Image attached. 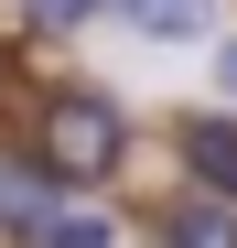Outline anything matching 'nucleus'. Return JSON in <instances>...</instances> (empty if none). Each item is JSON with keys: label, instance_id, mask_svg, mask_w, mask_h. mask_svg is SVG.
Here are the masks:
<instances>
[{"label": "nucleus", "instance_id": "6e6552de", "mask_svg": "<svg viewBox=\"0 0 237 248\" xmlns=\"http://www.w3.org/2000/svg\"><path fill=\"white\" fill-rule=\"evenodd\" d=\"M226 87H237V44H226Z\"/></svg>", "mask_w": 237, "mask_h": 248}, {"label": "nucleus", "instance_id": "39448f33", "mask_svg": "<svg viewBox=\"0 0 237 248\" xmlns=\"http://www.w3.org/2000/svg\"><path fill=\"white\" fill-rule=\"evenodd\" d=\"M32 248H118V227L97 216V205H54V216L32 227Z\"/></svg>", "mask_w": 237, "mask_h": 248}, {"label": "nucleus", "instance_id": "7ed1b4c3", "mask_svg": "<svg viewBox=\"0 0 237 248\" xmlns=\"http://www.w3.org/2000/svg\"><path fill=\"white\" fill-rule=\"evenodd\" d=\"M162 248H237V205H226V194H194V205H173Z\"/></svg>", "mask_w": 237, "mask_h": 248}, {"label": "nucleus", "instance_id": "f257e3e1", "mask_svg": "<svg viewBox=\"0 0 237 248\" xmlns=\"http://www.w3.org/2000/svg\"><path fill=\"white\" fill-rule=\"evenodd\" d=\"M118 140H130V119H118L108 97H87V87H65V97L44 108V140H32V151H44L54 184H97L108 162H118Z\"/></svg>", "mask_w": 237, "mask_h": 248}, {"label": "nucleus", "instance_id": "f03ea898", "mask_svg": "<svg viewBox=\"0 0 237 248\" xmlns=\"http://www.w3.org/2000/svg\"><path fill=\"white\" fill-rule=\"evenodd\" d=\"M183 173L237 205V119H183Z\"/></svg>", "mask_w": 237, "mask_h": 248}, {"label": "nucleus", "instance_id": "423d86ee", "mask_svg": "<svg viewBox=\"0 0 237 248\" xmlns=\"http://www.w3.org/2000/svg\"><path fill=\"white\" fill-rule=\"evenodd\" d=\"M118 11H130L151 44H194V32H205V0H118Z\"/></svg>", "mask_w": 237, "mask_h": 248}, {"label": "nucleus", "instance_id": "20e7f679", "mask_svg": "<svg viewBox=\"0 0 237 248\" xmlns=\"http://www.w3.org/2000/svg\"><path fill=\"white\" fill-rule=\"evenodd\" d=\"M44 216H54V173H0V227L32 237Z\"/></svg>", "mask_w": 237, "mask_h": 248}, {"label": "nucleus", "instance_id": "0eeeda50", "mask_svg": "<svg viewBox=\"0 0 237 248\" xmlns=\"http://www.w3.org/2000/svg\"><path fill=\"white\" fill-rule=\"evenodd\" d=\"M32 11H44V22H87L97 0H32Z\"/></svg>", "mask_w": 237, "mask_h": 248}]
</instances>
